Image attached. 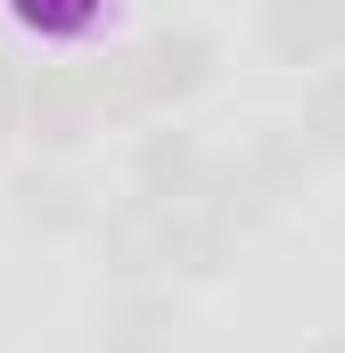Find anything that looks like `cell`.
Returning a JSON list of instances; mask_svg holds the SVG:
<instances>
[{"instance_id": "cell-12", "label": "cell", "mask_w": 345, "mask_h": 353, "mask_svg": "<svg viewBox=\"0 0 345 353\" xmlns=\"http://www.w3.org/2000/svg\"><path fill=\"white\" fill-rule=\"evenodd\" d=\"M8 17L41 41H83V33H99L107 0H8Z\"/></svg>"}, {"instance_id": "cell-10", "label": "cell", "mask_w": 345, "mask_h": 353, "mask_svg": "<svg viewBox=\"0 0 345 353\" xmlns=\"http://www.w3.org/2000/svg\"><path fill=\"white\" fill-rule=\"evenodd\" d=\"M296 140H304L321 165H345V66H313V74H304Z\"/></svg>"}, {"instance_id": "cell-1", "label": "cell", "mask_w": 345, "mask_h": 353, "mask_svg": "<svg viewBox=\"0 0 345 353\" xmlns=\"http://www.w3.org/2000/svg\"><path fill=\"white\" fill-rule=\"evenodd\" d=\"M132 74H140L148 115H181L189 99H206L222 83V41L206 25H157V33L132 41Z\"/></svg>"}, {"instance_id": "cell-13", "label": "cell", "mask_w": 345, "mask_h": 353, "mask_svg": "<svg viewBox=\"0 0 345 353\" xmlns=\"http://www.w3.org/2000/svg\"><path fill=\"white\" fill-rule=\"evenodd\" d=\"M329 66H345V0H337V17H329Z\"/></svg>"}, {"instance_id": "cell-2", "label": "cell", "mask_w": 345, "mask_h": 353, "mask_svg": "<svg viewBox=\"0 0 345 353\" xmlns=\"http://www.w3.org/2000/svg\"><path fill=\"white\" fill-rule=\"evenodd\" d=\"M8 214L33 239H83L90 222H99V197H90V181L66 157H33V165L8 173Z\"/></svg>"}, {"instance_id": "cell-9", "label": "cell", "mask_w": 345, "mask_h": 353, "mask_svg": "<svg viewBox=\"0 0 345 353\" xmlns=\"http://www.w3.org/2000/svg\"><path fill=\"white\" fill-rule=\"evenodd\" d=\"M189 205H206V214H214V222H230L239 239L263 230V222L279 214V205L255 189V173L239 165V148H230V157H206V173H197V197H189Z\"/></svg>"}, {"instance_id": "cell-5", "label": "cell", "mask_w": 345, "mask_h": 353, "mask_svg": "<svg viewBox=\"0 0 345 353\" xmlns=\"http://www.w3.org/2000/svg\"><path fill=\"white\" fill-rule=\"evenodd\" d=\"M197 173H206V140L197 132H140L132 140V197H157V205H189L197 197Z\"/></svg>"}, {"instance_id": "cell-8", "label": "cell", "mask_w": 345, "mask_h": 353, "mask_svg": "<svg viewBox=\"0 0 345 353\" xmlns=\"http://www.w3.org/2000/svg\"><path fill=\"white\" fill-rule=\"evenodd\" d=\"M239 165L255 173V189L271 197V205H288V197H304L313 189V173H321V157L296 140V123H263V132H247V148H239Z\"/></svg>"}, {"instance_id": "cell-11", "label": "cell", "mask_w": 345, "mask_h": 353, "mask_svg": "<svg viewBox=\"0 0 345 353\" xmlns=\"http://www.w3.org/2000/svg\"><path fill=\"white\" fill-rule=\"evenodd\" d=\"M83 107H90V123H140V115H148L140 74H132V50L83 58Z\"/></svg>"}, {"instance_id": "cell-7", "label": "cell", "mask_w": 345, "mask_h": 353, "mask_svg": "<svg viewBox=\"0 0 345 353\" xmlns=\"http://www.w3.org/2000/svg\"><path fill=\"white\" fill-rule=\"evenodd\" d=\"M230 263H239V230H230V222H214L206 205H172L165 279H189V288H206V279H222Z\"/></svg>"}, {"instance_id": "cell-3", "label": "cell", "mask_w": 345, "mask_h": 353, "mask_svg": "<svg viewBox=\"0 0 345 353\" xmlns=\"http://www.w3.org/2000/svg\"><path fill=\"white\" fill-rule=\"evenodd\" d=\"M90 239H99V263H107L115 288H132V279H165L172 205H157V197H115V205L90 222Z\"/></svg>"}, {"instance_id": "cell-15", "label": "cell", "mask_w": 345, "mask_h": 353, "mask_svg": "<svg viewBox=\"0 0 345 353\" xmlns=\"http://www.w3.org/2000/svg\"><path fill=\"white\" fill-rule=\"evenodd\" d=\"M0 148H8V115H0Z\"/></svg>"}, {"instance_id": "cell-4", "label": "cell", "mask_w": 345, "mask_h": 353, "mask_svg": "<svg viewBox=\"0 0 345 353\" xmlns=\"http://www.w3.org/2000/svg\"><path fill=\"white\" fill-rule=\"evenodd\" d=\"M172 337H181V296H172V279L107 288V304H99V353H172Z\"/></svg>"}, {"instance_id": "cell-6", "label": "cell", "mask_w": 345, "mask_h": 353, "mask_svg": "<svg viewBox=\"0 0 345 353\" xmlns=\"http://www.w3.org/2000/svg\"><path fill=\"white\" fill-rule=\"evenodd\" d=\"M329 17L337 0H263L255 8V41L271 66H329Z\"/></svg>"}, {"instance_id": "cell-14", "label": "cell", "mask_w": 345, "mask_h": 353, "mask_svg": "<svg viewBox=\"0 0 345 353\" xmlns=\"http://www.w3.org/2000/svg\"><path fill=\"white\" fill-rule=\"evenodd\" d=\"M304 353H345V329H321V337H313Z\"/></svg>"}]
</instances>
